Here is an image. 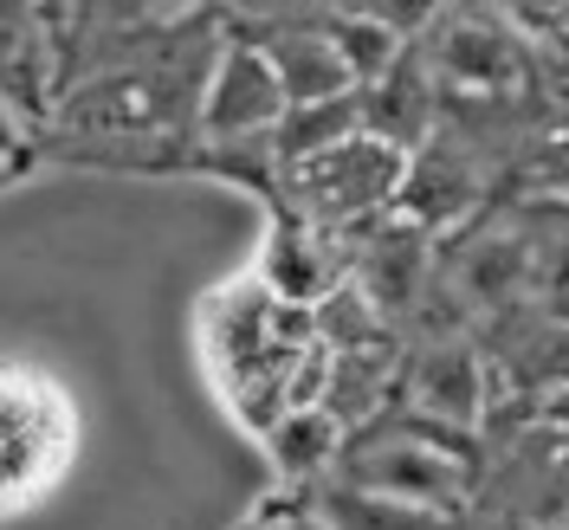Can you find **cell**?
<instances>
[{
	"label": "cell",
	"instance_id": "7c38bea8",
	"mask_svg": "<svg viewBox=\"0 0 569 530\" xmlns=\"http://www.w3.org/2000/svg\"><path fill=\"white\" fill-rule=\"evenodd\" d=\"M330 39H337V52L350 59L356 84L389 78L395 59H401V33H395L389 20H376V13H343V20H330Z\"/></svg>",
	"mask_w": 569,
	"mask_h": 530
},
{
	"label": "cell",
	"instance_id": "3957f363",
	"mask_svg": "<svg viewBox=\"0 0 569 530\" xmlns=\"http://www.w3.org/2000/svg\"><path fill=\"white\" fill-rule=\"evenodd\" d=\"M415 176L408 162V142L382 137V130H350L330 149H311L298 162H284V188H291V208L323 220V227H356L369 213H382L401 201V188Z\"/></svg>",
	"mask_w": 569,
	"mask_h": 530
},
{
	"label": "cell",
	"instance_id": "8992f818",
	"mask_svg": "<svg viewBox=\"0 0 569 530\" xmlns=\"http://www.w3.org/2000/svg\"><path fill=\"white\" fill-rule=\"evenodd\" d=\"M362 486L382 504H453L466 486V460L447 453V440H415L401 433L395 447H382L362 466Z\"/></svg>",
	"mask_w": 569,
	"mask_h": 530
},
{
	"label": "cell",
	"instance_id": "277c9868",
	"mask_svg": "<svg viewBox=\"0 0 569 530\" xmlns=\"http://www.w3.org/2000/svg\"><path fill=\"white\" fill-rule=\"evenodd\" d=\"M284 78L272 66L266 46H227L213 59L208 84H201V130L213 142H252V137H272L284 123Z\"/></svg>",
	"mask_w": 569,
	"mask_h": 530
},
{
	"label": "cell",
	"instance_id": "7a4b0ae2",
	"mask_svg": "<svg viewBox=\"0 0 569 530\" xmlns=\"http://www.w3.org/2000/svg\"><path fill=\"white\" fill-rule=\"evenodd\" d=\"M71 453H78V414L66 389L27 362H0V518L52 492Z\"/></svg>",
	"mask_w": 569,
	"mask_h": 530
},
{
	"label": "cell",
	"instance_id": "5b68a950",
	"mask_svg": "<svg viewBox=\"0 0 569 530\" xmlns=\"http://www.w3.org/2000/svg\"><path fill=\"white\" fill-rule=\"evenodd\" d=\"M259 272L279 284L298 304H323L337 284H350V252H337V227H323L311 213H279L266 233V259Z\"/></svg>",
	"mask_w": 569,
	"mask_h": 530
},
{
	"label": "cell",
	"instance_id": "2e32d148",
	"mask_svg": "<svg viewBox=\"0 0 569 530\" xmlns=\"http://www.w3.org/2000/svg\"><path fill=\"white\" fill-rule=\"evenodd\" d=\"M156 7H169V13H181V7H194V0H156Z\"/></svg>",
	"mask_w": 569,
	"mask_h": 530
},
{
	"label": "cell",
	"instance_id": "4fadbf2b",
	"mask_svg": "<svg viewBox=\"0 0 569 530\" xmlns=\"http://www.w3.org/2000/svg\"><path fill=\"white\" fill-rule=\"evenodd\" d=\"M233 530H330V524H323L318 511H298V504H291V511H284V504H259V511L240 518Z\"/></svg>",
	"mask_w": 569,
	"mask_h": 530
},
{
	"label": "cell",
	"instance_id": "9c48e42d",
	"mask_svg": "<svg viewBox=\"0 0 569 530\" xmlns=\"http://www.w3.org/2000/svg\"><path fill=\"white\" fill-rule=\"evenodd\" d=\"M389 376H395V362L382 356V337H369V343H337V350H330V376H323L318 401L343 427H356V421H369V414L382 408Z\"/></svg>",
	"mask_w": 569,
	"mask_h": 530
},
{
	"label": "cell",
	"instance_id": "9a60e30c",
	"mask_svg": "<svg viewBox=\"0 0 569 530\" xmlns=\"http://www.w3.org/2000/svg\"><path fill=\"white\" fill-rule=\"evenodd\" d=\"M550 421H557V427H569V382H563L557 394H550Z\"/></svg>",
	"mask_w": 569,
	"mask_h": 530
},
{
	"label": "cell",
	"instance_id": "6da1fadb",
	"mask_svg": "<svg viewBox=\"0 0 569 530\" xmlns=\"http://www.w3.org/2000/svg\"><path fill=\"white\" fill-rule=\"evenodd\" d=\"M194 343H201V369H208L220 408L247 433H266L279 414L318 401L323 376H330L318 304L284 298L266 272L208 291L194 318Z\"/></svg>",
	"mask_w": 569,
	"mask_h": 530
},
{
	"label": "cell",
	"instance_id": "5bb4252c",
	"mask_svg": "<svg viewBox=\"0 0 569 530\" xmlns=\"http://www.w3.org/2000/svg\"><path fill=\"white\" fill-rule=\"evenodd\" d=\"M13 156H20V123L0 110V162H13Z\"/></svg>",
	"mask_w": 569,
	"mask_h": 530
},
{
	"label": "cell",
	"instance_id": "e0dca14e",
	"mask_svg": "<svg viewBox=\"0 0 569 530\" xmlns=\"http://www.w3.org/2000/svg\"><path fill=\"white\" fill-rule=\"evenodd\" d=\"M7 169H13V162H0V181H7Z\"/></svg>",
	"mask_w": 569,
	"mask_h": 530
},
{
	"label": "cell",
	"instance_id": "8fae6325",
	"mask_svg": "<svg viewBox=\"0 0 569 530\" xmlns=\"http://www.w3.org/2000/svg\"><path fill=\"white\" fill-rule=\"evenodd\" d=\"M350 130H362V98H356V91L350 98H323V104H291L272 137H279L284 162H298V156H311V149L343 142Z\"/></svg>",
	"mask_w": 569,
	"mask_h": 530
},
{
	"label": "cell",
	"instance_id": "52a82bcc",
	"mask_svg": "<svg viewBox=\"0 0 569 530\" xmlns=\"http://www.w3.org/2000/svg\"><path fill=\"white\" fill-rule=\"evenodd\" d=\"M266 52H272V66H279L291 104H323V98H350V91H362L350 59H343L337 39H330V27H323V33H284V39H272Z\"/></svg>",
	"mask_w": 569,
	"mask_h": 530
},
{
	"label": "cell",
	"instance_id": "30bf717a",
	"mask_svg": "<svg viewBox=\"0 0 569 530\" xmlns=\"http://www.w3.org/2000/svg\"><path fill=\"white\" fill-rule=\"evenodd\" d=\"M343 433L350 427L337 421L323 401H305V408L279 414L259 440H266V453H272V466H279L284 479H311V472H323V466L343 453Z\"/></svg>",
	"mask_w": 569,
	"mask_h": 530
},
{
	"label": "cell",
	"instance_id": "ba28073f",
	"mask_svg": "<svg viewBox=\"0 0 569 530\" xmlns=\"http://www.w3.org/2000/svg\"><path fill=\"white\" fill-rule=\"evenodd\" d=\"M415 414L421 421H440V427H472L479 421V401H486V369L472 350H433L415 376Z\"/></svg>",
	"mask_w": 569,
	"mask_h": 530
}]
</instances>
